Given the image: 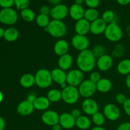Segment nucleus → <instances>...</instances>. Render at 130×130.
Wrapping results in <instances>:
<instances>
[{"label":"nucleus","instance_id":"nucleus-19","mask_svg":"<svg viewBox=\"0 0 130 130\" xmlns=\"http://www.w3.org/2000/svg\"><path fill=\"white\" fill-rule=\"evenodd\" d=\"M85 10L82 5H76L74 3L69 8V15L75 21L83 19Z\"/></svg>","mask_w":130,"mask_h":130},{"label":"nucleus","instance_id":"nucleus-12","mask_svg":"<svg viewBox=\"0 0 130 130\" xmlns=\"http://www.w3.org/2000/svg\"><path fill=\"white\" fill-rule=\"evenodd\" d=\"M82 110L88 116L94 115L99 112V107L96 100L91 98L85 99L81 105Z\"/></svg>","mask_w":130,"mask_h":130},{"label":"nucleus","instance_id":"nucleus-22","mask_svg":"<svg viewBox=\"0 0 130 130\" xmlns=\"http://www.w3.org/2000/svg\"><path fill=\"white\" fill-rule=\"evenodd\" d=\"M53 82H55L57 85H60L61 84L66 82V77H67V73L66 71L60 69V68H55L51 71Z\"/></svg>","mask_w":130,"mask_h":130},{"label":"nucleus","instance_id":"nucleus-38","mask_svg":"<svg viewBox=\"0 0 130 130\" xmlns=\"http://www.w3.org/2000/svg\"><path fill=\"white\" fill-rule=\"evenodd\" d=\"M100 0H85V3L88 8H96L100 5Z\"/></svg>","mask_w":130,"mask_h":130},{"label":"nucleus","instance_id":"nucleus-45","mask_svg":"<svg viewBox=\"0 0 130 130\" xmlns=\"http://www.w3.org/2000/svg\"><path fill=\"white\" fill-rule=\"evenodd\" d=\"M71 114L75 119H77L78 118H79L81 116V111L79 109H77V108H76V109H74L71 110Z\"/></svg>","mask_w":130,"mask_h":130},{"label":"nucleus","instance_id":"nucleus-46","mask_svg":"<svg viewBox=\"0 0 130 130\" xmlns=\"http://www.w3.org/2000/svg\"><path fill=\"white\" fill-rule=\"evenodd\" d=\"M37 98L36 95L35 93H29V95H28L27 96V98L26 100H27L28 101L30 102L33 103L34 102V100H36V99Z\"/></svg>","mask_w":130,"mask_h":130},{"label":"nucleus","instance_id":"nucleus-25","mask_svg":"<svg viewBox=\"0 0 130 130\" xmlns=\"http://www.w3.org/2000/svg\"><path fill=\"white\" fill-rule=\"evenodd\" d=\"M20 84L24 88H32L36 85L35 77L32 74H24L20 78Z\"/></svg>","mask_w":130,"mask_h":130},{"label":"nucleus","instance_id":"nucleus-7","mask_svg":"<svg viewBox=\"0 0 130 130\" xmlns=\"http://www.w3.org/2000/svg\"><path fill=\"white\" fill-rule=\"evenodd\" d=\"M78 90L80 96L85 99L91 98L96 91H97L96 84L90 79L84 80L82 83L78 86Z\"/></svg>","mask_w":130,"mask_h":130},{"label":"nucleus","instance_id":"nucleus-32","mask_svg":"<svg viewBox=\"0 0 130 130\" xmlns=\"http://www.w3.org/2000/svg\"><path fill=\"white\" fill-rule=\"evenodd\" d=\"M35 20L36 24L38 26L41 28H44V29L48 27L51 21L49 16L41 13H39L38 16H36Z\"/></svg>","mask_w":130,"mask_h":130},{"label":"nucleus","instance_id":"nucleus-50","mask_svg":"<svg viewBox=\"0 0 130 130\" xmlns=\"http://www.w3.org/2000/svg\"><path fill=\"white\" fill-rule=\"evenodd\" d=\"M125 83H126V85L127 88L130 90V74H128V76H126Z\"/></svg>","mask_w":130,"mask_h":130},{"label":"nucleus","instance_id":"nucleus-30","mask_svg":"<svg viewBox=\"0 0 130 130\" xmlns=\"http://www.w3.org/2000/svg\"><path fill=\"white\" fill-rule=\"evenodd\" d=\"M20 17L24 21L27 22H31L36 19V15L34 11L29 8L24 9L20 11Z\"/></svg>","mask_w":130,"mask_h":130},{"label":"nucleus","instance_id":"nucleus-57","mask_svg":"<svg viewBox=\"0 0 130 130\" xmlns=\"http://www.w3.org/2000/svg\"><path fill=\"white\" fill-rule=\"evenodd\" d=\"M100 1H107V0H100Z\"/></svg>","mask_w":130,"mask_h":130},{"label":"nucleus","instance_id":"nucleus-56","mask_svg":"<svg viewBox=\"0 0 130 130\" xmlns=\"http://www.w3.org/2000/svg\"><path fill=\"white\" fill-rule=\"evenodd\" d=\"M3 97H4L3 93L2 91L0 90V103L2 102V101L3 100Z\"/></svg>","mask_w":130,"mask_h":130},{"label":"nucleus","instance_id":"nucleus-20","mask_svg":"<svg viewBox=\"0 0 130 130\" xmlns=\"http://www.w3.org/2000/svg\"><path fill=\"white\" fill-rule=\"evenodd\" d=\"M69 50V43L65 39H59L57 41L53 46V51L55 53L58 57L68 53Z\"/></svg>","mask_w":130,"mask_h":130},{"label":"nucleus","instance_id":"nucleus-36","mask_svg":"<svg viewBox=\"0 0 130 130\" xmlns=\"http://www.w3.org/2000/svg\"><path fill=\"white\" fill-rule=\"evenodd\" d=\"M94 56L96 57V58H99L101 57L102 56L106 54V50H105V47L103 46L101 44H98L94 46L92 50Z\"/></svg>","mask_w":130,"mask_h":130},{"label":"nucleus","instance_id":"nucleus-11","mask_svg":"<svg viewBox=\"0 0 130 130\" xmlns=\"http://www.w3.org/2000/svg\"><path fill=\"white\" fill-rule=\"evenodd\" d=\"M69 15V8L64 4H58L52 8L50 16L53 20H63Z\"/></svg>","mask_w":130,"mask_h":130},{"label":"nucleus","instance_id":"nucleus-3","mask_svg":"<svg viewBox=\"0 0 130 130\" xmlns=\"http://www.w3.org/2000/svg\"><path fill=\"white\" fill-rule=\"evenodd\" d=\"M36 85L42 89L49 88L53 83L51 74V71L46 69H40L36 72L35 75Z\"/></svg>","mask_w":130,"mask_h":130},{"label":"nucleus","instance_id":"nucleus-13","mask_svg":"<svg viewBox=\"0 0 130 130\" xmlns=\"http://www.w3.org/2000/svg\"><path fill=\"white\" fill-rule=\"evenodd\" d=\"M60 115L52 110H46L42 114L41 120L44 124L49 126H53L59 123Z\"/></svg>","mask_w":130,"mask_h":130},{"label":"nucleus","instance_id":"nucleus-42","mask_svg":"<svg viewBox=\"0 0 130 130\" xmlns=\"http://www.w3.org/2000/svg\"><path fill=\"white\" fill-rule=\"evenodd\" d=\"M51 10H52V8L49 6L44 5V6H42L40 8V9H39V12H40L41 14H43V15L50 16L51 14Z\"/></svg>","mask_w":130,"mask_h":130},{"label":"nucleus","instance_id":"nucleus-31","mask_svg":"<svg viewBox=\"0 0 130 130\" xmlns=\"http://www.w3.org/2000/svg\"><path fill=\"white\" fill-rule=\"evenodd\" d=\"M99 18V12L96 8H88L85 10L84 19L91 23Z\"/></svg>","mask_w":130,"mask_h":130},{"label":"nucleus","instance_id":"nucleus-44","mask_svg":"<svg viewBox=\"0 0 130 130\" xmlns=\"http://www.w3.org/2000/svg\"><path fill=\"white\" fill-rule=\"evenodd\" d=\"M116 130H130L129 122H124L118 126Z\"/></svg>","mask_w":130,"mask_h":130},{"label":"nucleus","instance_id":"nucleus-49","mask_svg":"<svg viewBox=\"0 0 130 130\" xmlns=\"http://www.w3.org/2000/svg\"><path fill=\"white\" fill-rule=\"evenodd\" d=\"M48 2L50 3H51L53 5H58V4H60L61 2L62 1V0H48Z\"/></svg>","mask_w":130,"mask_h":130},{"label":"nucleus","instance_id":"nucleus-29","mask_svg":"<svg viewBox=\"0 0 130 130\" xmlns=\"http://www.w3.org/2000/svg\"><path fill=\"white\" fill-rule=\"evenodd\" d=\"M47 98L51 103H57L62 100V91L58 89H51L47 93Z\"/></svg>","mask_w":130,"mask_h":130},{"label":"nucleus","instance_id":"nucleus-2","mask_svg":"<svg viewBox=\"0 0 130 130\" xmlns=\"http://www.w3.org/2000/svg\"><path fill=\"white\" fill-rule=\"evenodd\" d=\"M44 30L55 38H61L64 36L67 31L66 24L63 20H52Z\"/></svg>","mask_w":130,"mask_h":130},{"label":"nucleus","instance_id":"nucleus-16","mask_svg":"<svg viewBox=\"0 0 130 130\" xmlns=\"http://www.w3.org/2000/svg\"><path fill=\"white\" fill-rule=\"evenodd\" d=\"M34 109L33 103L25 100L19 103L17 107V111L22 116H27L32 114Z\"/></svg>","mask_w":130,"mask_h":130},{"label":"nucleus","instance_id":"nucleus-4","mask_svg":"<svg viewBox=\"0 0 130 130\" xmlns=\"http://www.w3.org/2000/svg\"><path fill=\"white\" fill-rule=\"evenodd\" d=\"M104 34L108 41L113 43L119 41L123 36V32L121 27L116 22L107 24Z\"/></svg>","mask_w":130,"mask_h":130},{"label":"nucleus","instance_id":"nucleus-33","mask_svg":"<svg viewBox=\"0 0 130 130\" xmlns=\"http://www.w3.org/2000/svg\"><path fill=\"white\" fill-rule=\"evenodd\" d=\"M105 117L103 113L98 112L91 116V121L96 126H102L105 122Z\"/></svg>","mask_w":130,"mask_h":130},{"label":"nucleus","instance_id":"nucleus-54","mask_svg":"<svg viewBox=\"0 0 130 130\" xmlns=\"http://www.w3.org/2000/svg\"><path fill=\"white\" fill-rule=\"evenodd\" d=\"M91 130H106L102 126H95L91 129Z\"/></svg>","mask_w":130,"mask_h":130},{"label":"nucleus","instance_id":"nucleus-8","mask_svg":"<svg viewBox=\"0 0 130 130\" xmlns=\"http://www.w3.org/2000/svg\"><path fill=\"white\" fill-rule=\"evenodd\" d=\"M84 72L81 70L72 69L67 73L66 83L69 86L77 87L84 81Z\"/></svg>","mask_w":130,"mask_h":130},{"label":"nucleus","instance_id":"nucleus-39","mask_svg":"<svg viewBox=\"0 0 130 130\" xmlns=\"http://www.w3.org/2000/svg\"><path fill=\"white\" fill-rule=\"evenodd\" d=\"M14 5V0H0V6L4 8H11Z\"/></svg>","mask_w":130,"mask_h":130},{"label":"nucleus","instance_id":"nucleus-9","mask_svg":"<svg viewBox=\"0 0 130 130\" xmlns=\"http://www.w3.org/2000/svg\"><path fill=\"white\" fill-rule=\"evenodd\" d=\"M71 44L74 49L79 52L88 49L90 45V41L86 36L76 34L71 39Z\"/></svg>","mask_w":130,"mask_h":130},{"label":"nucleus","instance_id":"nucleus-52","mask_svg":"<svg viewBox=\"0 0 130 130\" xmlns=\"http://www.w3.org/2000/svg\"><path fill=\"white\" fill-rule=\"evenodd\" d=\"M5 29L3 27H0V39L4 37V34H5Z\"/></svg>","mask_w":130,"mask_h":130},{"label":"nucleus","instance_id":"nucleus-24","mask_svg":"<svg viewBox=\"0 0 130 130\" xmlns=\"http://www.w3.org/2000/svg\"><path fill=\"white\" fill-rule=\"evenodd\" d=\"M96 90L102 93H106L110 91L112 87L111 81L107 78H101L96 83Z\"/></svg>","mask_w":130,"mask_h":130},{"label":"nucleus","instance_id":"nucleus-35","mask_svg":"<svg viewBox=\"0 0 130 130\" xmlns=\"http://www.w3.org/2000/svg\"><path fill=\"white\" fill-rule=\"evenodd\" d=\"M124 53V47L122 44L118 43L113 48L112 51V57H116V58H119L121 57Z\"/></svg>","mask_w":130,"mask_h":130},{"label":"nucleus","instance_id":"nucleus-51","mask_svg":"<svg viewBox=\"0 0 130 130\" xmlns=\"http://www.w3.org/2000/svg\"><path fill=\"white\" fill-rule=\"evenodd\" d=\"M62 127L61 126V125L59 123L52 126V130H62Z\"/></svg>","mask_w":130,"mask_h":130},{"label":"nucleus","instance_id":"nucleus-28","mask_svg":"<svg viewBox=\"0 0 130 130\" xmlns=\"http://www.w3.org/2000/svg\"><path fill=\"white\" fill-rule=\"evenodd\" d=\"M91 119L86 116H81L76 119V126L80 129L86 130L91 126Z\"/></svg>","mask_w":130,"mask_h":130},{"label":"nucleus","instance_id":"nucleus-10","mask_svg":"<svg viewBox=\"0 0 130 130\" xmlns=\"http://www.w3.org/2000/svg\"><path fill=\"white\" fill-rule=\"evenodd\" d=\"M103 114L105 118L110 121L118 120L121 116V111L118 106L113 104H107L104 106Z\"/></svg>","mask_w":130,"mask_h":130},{"label":"nucleus","instance_id":"nucleus-17","mask_svg":"<svg viewBox=\"0 0 130 130\" xmlns=\"http://www.w3.org/2000/svg\"><path fill=\"white\" fill-rule=\"evenodd\" d=\"M91 23L85 19H82L76 21L74 25V30L76 34L86 36L90 32Z\"/></svg>","mask_w":130,"mask_h":130},{"label":"nucleus","instance_id":"nucleus-21","mask_svg":"<svg viewBox=\"0 0 130 130\" xmlns=\"http://www.w3.org/2000/svg\"><path fill=\"white\" fill-rule=\"evenodd\" d=\"M73 63V58L69 53L59 57L58 60V67L60 69L66 71L71 69Z\"/></svg>","mask_w":130,"mask_h":130},{"label":"nucleus","instance_id":"nucleus-37","mask_svg":"<svg viewBox=\"0 0 130 130\" xmlns=\"http://www.w3.org/2000/svg\"><path fill=\"white\" fill-rule=\"evenodd\" d=\"M30 3V0H14V5L16 6L17 10L20 11L29 8Z\"/></svg>","mask_w":130,"mask_h":130},{"label":"nucleus","instance_id":"nucleus-48","mask_svg":"<svg viewBox=\"0 0 130 130\" xmlns=\"http://www.w3.org/2000/svg\"><path fill=\"white\" fill-rule=\"evenodd\" d=\"M6 126L5 121L1 116H0V130H4Z\"/></svg>","mask_w":130,"mask_h":130},{"label":"nucleus","instance_id":"nucleus-23","mask_svg":"<svg viewBox=\"0 0 130 130\" xmlns=\"http://www.w3.org/2000/svg\"><path fill=\"white\" fill-rule=\"evenodd\" d=\"M51 102L45 96H38L33 102L34 109L38 110H46L50 106Z\"/></svg>","mask_w":130,"mask_h":130},{"label":"nucleus","instance_id":"nucleus-53","mask_svg":"<svg viewBox=\"0 0 130 130\" xmlns=\"http://www.w3.org/2000/svg\"><path fill=\"white\" fill-rule=\"evenodd\" d=\"M85 2V0H74V4L78 5H82Z\"/></svg>","mask_w":130,"mask_h":130},{"label":"nucleus","instance_id":"nucleus-15","mask_svg":"<svg viewBox=\"0 0 130 130\" xmlns=\"http://www.w3.org/2000/svg\"><path fill=\"white\" fill-rule=\"evenodd\" d=\"M59 124L62 128L70 129L76 126V119L71 115V113L64 112L60 115Z\"/></svg>","mask_w":130,"mask_h":130},{"label":"nucleus","instance_id":"nucleus-1","mask_svg":"<svg viewBox=\"0 0 130 130\" xmlns=\"http://www.w3.org/2000/svg\"><path fill=\"white\" fill-rule=\"evenodd\" d=\"M96 63V57L89 49L80 52L76 58L77 67L83 72H91L95 69Z\"/></svg>","mask_w":130,"mask_h":130},{"label":"nucleus","instance_id":"nucleus-5","mask_svg":"<svg viewBox=\"0 0 130 130\" xmlns=\"http://www.w3.org/2000/svg\"><path fill=\"white\" fill-rule=\"evenodd\" d=\"M80 97L78 88L72 86H68L62 90V100L66 104L73 105L78 102Z\"/></svg>","mask_w":130,"mask_h":130},{"label":"nucleus","instance_id":"nucleus-34","mask_svg":"<svg viewBox=\"0 0 130 130\" xmlns=\"http://www.w3.org/2000/svg\"><path fill=\"white\" fill-rule=\"evenodd\" d=\"M102 19L107 24H110V23L113 22H115L114 21L115 13L111 10H105L102 15Z\"/></svg>","mask_w":130,"mask_h":130},{"label":"nucleus","instance_id":"nucleus-47","mask_svg":"<svg viewBox=\"0 0 130 130\" xmlns=\"http://www.w3.org/2000/svg\"><path fill=\"white\" fill-rule=\"evenodd\" d=\"M117 3L122 6H126L130 3V0H116Z\"/></svg>","mask_w":130,"mask_h":130},{"label":"nucleus","instance_id":"nucleus-26","mask_svg":"<svg viewBox=\"0 0 130 130\" xmlns=\"http://www.w3.org/2000/svg\"><path fill=\"white\" fill-rule=\"evenodd\" d=\"M19 31L17 28L8 27L5 30L3 38L8 42H14L19 38Z\"/></svg>","mask_w":130,"mask_h":130},{"label":"nucleus","instance_id":"nucleus-43","mask_svg":"<svg viewBox=\"0 0 130 130\" xmlns=\"http://www.w3.org/2000/svg\"><path fill=\"white\" fill-rule=\"evenodd\" d=\"M123 109L126 115L130 117V98L127 99L124 104H123Z\"/></svg>","mask_w":130,"mask_h":130},{"label":"nucleus","instance_id":"nucleus-14","mask_svg":"<svg viewBox=\"0 0 130 130\" xmlns=\"http://www.w3.org/2000/svg\"><path fill=\"white\" fill-rule=\"evenodd\" d=\"M96 66L97 68L102 72L109 71L113 66V59L112 56L104 55L96 60Z\"/></svg>","mask_w":130,"mask_h":130},{"label":"nucleus","instance_id":"nucleus-6","mask_svg":"<svg viewBox=\"0 0 130 130\" xmlns=\"http://www.w3.org/2000/svg\"><path fill=\"white\" fill-rule=\"evenodd\" d=\"M19 19L16 10L11 8H4L0 10V22L5 25H13Z\"/></svg>","mask_w":130,"mask_h":130},{"label":"nucleus","instance_id":"nucleus-40","mask_svg":"<svg viewBox=\"0 0 130 130\" xmlns=\"http://www.w3.org/2000/svg\"><path fill=\"white\" fill-rule=\"evenodd\" d=\"M101 78V75H100V74L99 72H97V71H93V72H91V74H90V79H89L91 80L92 82L96 84V83H98L100 81Z\"/></svg>","mask_w":130,"mask_h":130},{"label":"nucleus","instance_id":"nucleus-18","mask_svg":"<svg viewBox=\"0 0 130 130\" xmlns=\"http://www.w3.org/2000/svg\"><path fill=\"white\" fill-rule=\"evenodd\" d=\"M107 25V24L105 22L102 18H99L91 23L90 32L94 35H100L103 34L106 29Z\"/></svg>","mask_w":130,"mask_h":130},{"label":"nucleus","instance_id":"nucleus-27","mask_svg":"<svg viewBox=\"0 0 130 130\" xmlns=\"http://www.w3.org/2000/svg\"><path fill=\"white\" fill-rule=\"evenodd\" d=\"M118 73L123 76H128L130 74V59L126 58L122 60L117 66Z\"/></svg>","mask_w":130,"mask_h":130},{"label":"nucleus","instance_id":"nucleus-41","mask_svg":"<svg viewBox=\"0 0 130 130\" xmlns=\"http://www.w3.org/2000/svg\"><path fill=\"white\" fill-rule=\"evenodd\" d=\"M127 99L128 98H126V96L124 94L121 93H118L116 96V100L117 102L119 104H123V105L124 104Z\"/></svg>","mask_w":130,"mask_h":130},{"label":"nucleus","instance_id":"nucleus-55","mask_svg":"<svg viewBox=\"0 0 130 130\" xmlns=\"http://www.w3.org/2000/svg\"><path fill=\"white\" fill-rule=\"evenodd\" d=\"M60 87H61V88H62V90H63V89H65L66 87H67V86H68V85H67V83L66 82V83H63L61 84V85H60Z\"/></svg>","mask_w":130,"mask_h":130}]
</instances>
